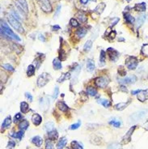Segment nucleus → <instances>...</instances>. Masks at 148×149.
Instances as JSON below:
<instances>
[{"mask_svg":"<svg viewBox=\"0 0 148 149\" xmlns=\"http://www.w3.org/2000/svg\"><path fill=\"white\" fill-rule=\"evenodd\" d=\"M1 34L2 35L3 34V35L7 36L8 37H10V38L15 40V41H21V39L20 38V37L12 32V30L8 27L7 23H5L4 21L1 22Z\"/></svg>","mask_w":148,"mask_h":149,"instance_id":"1","label":"nucleus"},{"mask_svg":"<svg viewBox=\"0 0 148 149\" xmlns=\"http://www.w3.org/2000/svg\"><path fill=\"white\" fill-rule=\"evenodd\" d=\"M8 21L16 31H18L20 33H24V28H23L21 23H20V20H17L16 18H15L12 15H10L8 16Z\"/></svg>","mask_w":148,"mask_h":149,"instance_id":"2","label":"nucleus"},{"mask_svg":"<svg viewBox=\"0 0 148 149\" xmlns=\"http://www.w3.org/2000/svg\"><path fill=\"white\" fill-rule=\"evenodd\" d=\"M51 79V76L47 73H42L37 79V85L38 87L41 88L46 85Z\"/></svg>","mask_w":148,"mask_h":149,"instance_id":"3","label":"nucleus"},{"mask_svg":"<svg viewBox=\"0 0 148 149\" xmlns=\"http://www.w3.org/2000/svg\"><path fill=\"white\" fill-rule=\"evenodd\" d=\"M138 61L137 58L134 57V56H129L125 60V65L127 68H129V70H134L138 66Z\"/></svg>","mask_w":148,"mask_h":149,"instance_id":"4","label":"nucleus"},{"mask_svg":"<svg viewBox=\"0 0 148 149\" xmlns=\"http://www.w3.org/2000/svg\"><path fill=\"white\" fill-rule=\"evenodd\" d=\"M96 85L99 88H105L109 83V79L108 76H101L96 79Z\"/></svg>","mask_w":148,"mask_h":149,"instance_id":"5","label":"nucleus"},{"mask_svg":"<svg viewBox=\"0 0 148 149\" xmlns=\"http://www.w3.org/2000/svg\"><path fill=\"white\" fill-rule=\"evenodd\" d=\"M39 2H40V6H41V9L45 12L50 13L52 12L53 8L50 3V0H39Z\"/></svg>","mask_w":148,"mask_h":149,"instance_id":"6","label":"nucleus"},{"mask_svg":"<svg viewBox=\"0 0 148 149\" xmlns=\"http://www.w3.org/2000/svg\"><path fill=\"white\" fill-rule=\"evenodd\" d=\"M107 53H108V54L109 56L110 60L112 62H117V59L119 58V56H120L119 52L117 51L116 50H114L113 48H108L107 50Z\"/></svg>","mask_w":148,"mask_h":149,"instance_id":"7","label":"nucleus"},{"mask_svg":"<svg viewBox=\"0 0 148 149\" xmlns=\"http://www.w3.org/2000/svg\"><path fill=\"white\" fill-rule=\"evenodd\" d=\"M134 130H135V126H133L132 128H130L129 130V131L125 134V135L123 137L122 139V144H126L128 143L129 141H130V139H131V135L132 134L134 133Z\"/></svg>","mask_w":148,"mask_h":149,"instance_id":"8","label":"nucleus"},{"mask_svg":"<svg viewBox=\"0 0 148 149\" xmlns=\"http://www.w3.org/2000/svg\"><path fill=\"white\" fill-rule=\"evenodd\" d=\"M138 100L142 102L148 100V88L146 90H141L138 93Z\"/></svg>","mask_w":148,"mask_h":149,"instance_id":"9","label":"nucleus"},{"mask_svg":"<svg viewBox=\"0 0 148 149\" xmlns=\"http://www.w3.org/2000/svg\"><path fill=\"white\" fill-rule=\"evenodd\" d=\"M136 81H137V77L135 76H131L129 77H126L119 80L120 83H134Z\"/></svg>","mask_w":148,"mask_h":149,"instance_id":"10","label":"nucleus"},{"mask_svg":"<svg viewBox=\"0 0 148 149\" xmlns=\"http://www.w3.org/2000/svg\"><path fill=\"white\" fill-rule=\"evenodd\" d=\"M15 1L24 12H29V7H28V3L26 2V0H15Z\"/></svg>","mask_w":148,"mask_h":149,"instance_id":"11","label":"nucleus"},{"mask_svg":"<svg viewBox=\"0 0 148 149\" xmlns=\"http://www.w3.org/2000/svg\"><path fill=\"white\" fill-rule=\"evenodd\" d=\"M32 123L35 126H39L41 123L42 118L38 114H33V116L32 118Z\"/></svg>","mask_w":148,"mask_h":149,"instance_id":"12","label":"nucleus"},{"mask_svg":"<svg viewBox=\"0 0 148 149\" xmlns=\"http://www.w3.org/2000/svg\"><path fill=\"white\" fill-rule=\"evenodd\" d=\"M32 143H34L36 147H41L43 143V139L40 136H35L32 139Z\"/></svg>","mask_w":148,"mask_h":149,"instance_id":"13","label":"nucleus"},{"mask_svg":"<svg viewBox=\"0 0 148 149\" xmlns=\"http://www.w3.org/2000/svg\"><path fill=\"white\" fill-rule=\"evenodd\" d=\"M67 143V139L66 137H63L61 139H59V141L57 143V148L58 149H63L64 147L66 146Z\"/></svg>","mask_w":148,"mask_h":149,"instance_id":"14","label":"nucleus"},{"mask_svg":"<svg viewBox=\"0 0 148 149\" xmlns=\"http://www.w3.org/2000/svg\"><path fill=\"white\" fill-rule=\"evenodd\" d=\"M76 16H77V18L79 19V20H80V22H82V23H85L87 21V15L84 12H79L76 14Z\"/></svg>","mask_w":148,"mask_h":149,"instance_id":"15","label":"nucleus"},{"mask_svg":"<svg viewBox=\"0 0 148 149\" xmlns=\"http://www.w3.org/2000/svg\"><path fill=\"white\" fill-rule=\"evenodd\" d=\"M146 3H138L134 6V9L137 12H145L146 11Z\"/></svg>","mask_w":148,"mask_h":149,"instance_id":"16","label":"nucleus"},{"mask_svg":"<svg viewBox=\"0 0 148 149\" xmlns=\"http://www.w3.org/2000/svg\"><path fill=\"white\" fill-rule=\"evenodd\" d=\"M87 69L89 72H92L95 70V63L92 59H87Z\"/></svg>","mask_w":148,"mask_h":149,"instance_id":"17","label":"nucleus"},{"mask_svg":"<svg viewBox=\"0 0 148 149\" xmlns=\"http://www.w3.org/2000/svg\"><path fill=\"white\" fill-rule=\"evenodd\" d=\"M145 20H146V15H141L140 16H138V20H137V22H136V28L138 29V28H140L143 23L145 22Z\"/></svg>","mask_w":148,"mask_h":149,"instance_id":"18","label":"nucleus"},{"mask_svg":"<svg viewBox=\"0 0 148 149\" xmlns=\"http://www.w3.org/2000/svg\"><path fill=\"white\" fill-rule=\"evenodd\" d=\"M57 107H58L61 111H62V112H67V111L69 109L68 106H67L66 104H65L63 101H61V100L58 101V103H57Z\"/></svg>","mask_w":148,"mask_h":149,"instance_id":"19","label":"nucleus"},{"mask_svg":"<svg viewBox=\"0 0 148 149\" xmlns=\"http://www.w3.org/2000/svg\"><path fill=\"white\" fill-rule=\"evenodd\" d=\"M58 137V133L57 132V130H53L51 131L48 132V138L50 140H55V139H57Z\"/></svg>","mask_w":148,"mask_h":149,"instance_id":"20","label":"nucleus"},{"mask_svg":"<svg viewBox=\"0 0 148 149\" xmlns=\"http://www.w3.org/2000/svg\"><path fill=\"white\" fill-rule=\"evenodd\" d=\"M105 7H106V4H105V3H100V4H98V5L96 6V7L95 8L94 11H95L96 12H97L98 14H101V13L104 12Z\"/></svg>","mask_w":148,"mask_h":149,"instance_id":"21","label":"nucleus"},{"mask_svg":"<svg viewBox=\"0 0 148 149\" xmlns=\"http://www.w3.org/2000/svg\"><path fill=\"white\" fill-rule=\"evenodd\" d=\"M124 19H125V22L128 23V24H134V21H135L134 18L129 13L124 14Z\"/></svg>","mask_w":148,"mask_h":149,"instance_id":"22","label":"nucleus"},{"mask_svg":"<svg viewBox=\"0 0 148 149\" xmlns=\"http://www.w3.org/2000/svg\"><path fill=\"white\" fill-rule=\"evenodd\" d=\"M53 66L55 70H60L62 69V62L59 58H54L53 61Z\"/></svg>","mask_w":148,"mask_h":149,"instance_id":"23","label":"nucleus"},{"mask_svg":"<svg viewBox=\"0 0 148 149\" xmlns=\"http://www.w3.org/2000/svg\"><path fill=\"white\" fill-rule=\"evenodd\" d=\"M105 61H106V55H105V52L104 50H101L100 52V66L103 67L105 64Z\"/></svg>","mask_w":148,"mask_h":149,"instance_id":"24","label":"nucleus"},{"mask_svg":"<svg viewBox=\"0 0 148 149\" xmlns=\"http://www.w3.org/2000/svg\"><path fill=\"white\" fill-rule=\"evenodd\" d=\"M129 102L130 101H128V102H121V103H119L117 105H115V109L117 110H123L124 109H125L129 104Z\"/></svg>","mask_w":148,"mask_h":149,"instance_id":"25","label":"nucleus"},{"mask_svg":"<svg viewBox=\"0 0 148 149\" xmlns=\"http://www.w3.org/2000/svg\"><path fill=\"white\" fill-rule=\"evenodd\" d=\"M20 110H21V112H22L23 114L28 113V112H29V104L26 103V102H24V101L21 102V103H20Z\"/></svg>","mask_w":148,"mask_h":149,"instance_id":"26","label":"nucleus"},{"mask_svg":"<svg viewBox=\"0 0 148 149\" xmlns=\"http://www.w3.org/2000/svg\"><path fill=\"white\" fill-rule=\"evenodd\" d=\"M145 114H146V111H140V112H138V113L134 114L133 116H131V118L134 119L133 121H137L138 119L142 118Z\"/></svg>","mask_w":148,"mask_h":149,"instance_id":"27","label":"nucleus"},{"mask_svg":"<svg viewBox=\"0 0 148 149\" xmlns=\"http://www.w3.org/2000/svg\"><path fill=\"white\" fill-rule=\"evenodd\" d=\"M11 123H12V118H11L10 116H9V117L6 118L4 119L3 123L2 124V129H6V128L9 127V126H10V125H11Z\"/></svg>","mask_w":148,"mask_h":149,"instance_id":"28","label":"nucleus"},{"mask_svg":"<svg viewBox=\"0 0 148 149\" xmlns=\"http://www.w3.org/2000/svg\"><path fill=\"white\" fill-rule=\"evenodd\" d=\"M87 33V30L85 29V28H81L79 30H77L76 32V35L79 37V38H82V37H84Z\"/></svg>","mask_w":148,"mask_h":149,"instance_id":"29","label":"nucleus"},{"mask_svg":"<svg viewBox=\"0 0 148 149\" xmlns=\"http://www.w3.org/2000/svg\"><path fill=\"white\" fill-rule=\"evenodd\" d=\"M45 129L46 131H51V130H54V123L53 122H48L45 124Z\"/></svg>","mask_w":148,"mask_h":149,"instance_id":"30","label":"nucleus"},{"mask_svg":"<svg viewBox=\"0 0 148 149\" xmlns=\"http://www.w3.org/2000/svg\"><path fill=\"white\" fill-rule=\"evenodd\" d=\"M98 103L100 104V105H102L103 106H105V108H108L111 106V102L108 100H105V99H100L98 101Z\"/></svg>","mask_w":148,"mask_h":149,"instance_id":"31","label":"nucleus"},{"mask_svg":"<svg viewBox=\"0 0 148 149\" xmlns=\"http://www.w3.org/2000/svg\"><path fill=\"white\" fill-rule=\"evenodd\" d=\"M29 122H28L27 120H24V121H22V122L20 123L19 128H20V130H27L28 127H29Z\"/></svg>","mask_w":148,"mask_h":149,"instance_id":"32","label":"nucleus"},{"mask_svg":"<svg viewBox=\"0 0 148 149\" xmlns=\"http://www.w3.org/2000/svg\"><path fill=\"white\" fill-rule=\"evenodd\" d=\"M70 77V72L65 73V74H62V76H61V77L58 79V83L63 82V81H65V80L68 79Z\"/></svg>","mask_w":148,"mask_h":149,"instance_id":"33","label":"nucleus"},{"mask_svg":"<svg viewBox=\"0 0 148 149\" xmlns=\"http://www.w3.org/2000/svg\"><path fill=\"white\" fill-rule=\"evenodd\" d=\"M87 92L88 93L89 95L95 97L97 94V90L95 88H93V87H88L87 88Z\"/></svg>","mask_w":148,"mask_h":149,"instance_id":"34","label":"nucleus"},{"mask_svg":"<svg viewBox=\"0 0 148 149\" xmlns=\"http://www.w3.org/2000/svg\"><path fill=\"white\" fill-rule=\"evenodd\" d=\"M35 73V67L33 65H29V67H28V69H27V74L29 76H33Z\"/></svg>","mask_w":148,"mask_h":149,"instance_id":"35","label":"nucleus"},{"mask_svg":"<svg viewBox=\"0 0 148 149\" xmlns=\"http://www.w3.org/2000/svg\"><path fill=\"white\" fill-rule=\"evenodd\" d=\"M71 147L73 149H84L82 144H80L77 141H72L71 142Z\"/></svg>","mask_w":148,"mask_h":149,"instance_id":"36","label":"nucleus"},{"mask_svg":"<svg viewBox=\"0 0 148 149\" xmlns=\"http://www.w3.org/2000/svg\"><path fill=\"white\" fill-rule=\"evenodd\" d=\"M13 138H15V139H22V137L24 136V130H20V131L17 132V133H12L11 135Z\"/></svg>","mask_w":148,"mask_h":149,"instance_id":"37","label":"nucleus"},{"mask_svg":"<svg viewBox=\"0 0 148 149\" xmlns=\"http://www.w3.org/2000/svg\"><path fill=\"white\" fill-rule=\"evenodd\" d=\"M91 46H92V41H87L86 43H85V45H84V51H89L91 49Z\"/></svg>","mask_w":148,"mask_h":149,"instance_id":"38","label":"nucleus"},{"mask_svg":"<svg viewBox=\"0 0 148 149\" xmlns=\"http://www.w3.org/2000/svg\"><path fill=\"white\" fill-rule=\"evenodd\" d=\"M67 56V54H66V52L63 50V49H61V50H60V52H59V58H60V60H61V61L66 60Z\"/></svg>","mask_w":148,"mask_h":149,"instance_id":"39","label":"nucleus"},{"mask_svg":"<svg viewBox=\"0 0 148 149\" xmlns=\"http://www.w3.org/2000/svg\"><path fill=\"white\" fill-rule=\"evenodd\" d=\"M53 148H54V144L50 139L45 142V149H53Z\"/></svg>","mask_w":148,"mask_h":149,"instance_id":"40","label":"nucleus"},{"mask_svg":"<svg viewBox=\"0 0 148 149\" xmlns=\"http://www.w3.org/2000/svg\"><path fill=\"white\" fill-rule=\"evenodd\" d=\"M70 25H71L72 27H74V28H76V27H78V26L79 25V23L78 22V20H76V19H75V18L70 19Z\"/></svg>","mask_w":148,"mask_h":149,"instance_id":"41","label":"nucleus"},{"mask_svg":"<svg viewBox=\"0 0 148 149\" xmlns=\"http://www.w3.org/2000/svg\"><path fill=\"white\" fill-rule=\"evenodd\" d=\"M142 54L146 57H148V44H146L142 48Z\"/></svg>","mask_w":148,"mask_h":149,"instance_id":"42","label":"nucleus"},{"mask_svg":"<svg viewBox=\"0 0 148 149\" xmlns=\"http://www.w3.org/2000/svg\"><path fill=\"white\" fill-rule=\"evenodd\" d=\"M110 124L113 125L115 127H120V126H121V122H120V121H118V120H115L114 119L113 121H111Z\"/></svg>","mask_w":148,"mask_h":149,"instance_id":"43","label":"nucleus"},{"mask_svg":"<svg viewBox=\"0 0 148 149\" xmlns=\"http://www.w3.org/2000/svg\"><path fill=\"white\" fill-rule=\"evenodd\" d=\"M22 118V116L20 114H16L14 117V120H13V122L15 123H18L19 122V120H20Z\"/></svg>","mask_w":148,"mask_h":149,"instance_id":"44","label":"nucleus"},{"mask_svg":"<svg viewBox=\"0 0 148 149\" xmlns=\"http://www.w3.org/2000/svg\"><path fill=\"white\" fill-rule=\"evenodd\" d=\"M58 94H59V88H58V87H55V88H54V92H53V99H56V98L58 97Z\"/></svg>","mask_w":148,"mask_h":149,"instance_id":"45","label":"nucleus"},{"mask_svg":"<svg viewBox=\"0 0 148 149\" xmlns=\"http://www.w3.org/2000/svg\"><path fill=\"white\" fill-rule=\"evenodd\" d=\"M3 67L6 70H7V71H14L13 67L11 66L10 64H4Z\"/></svg>","mask_w":148,"mask_h":149,"instance_id":"46","label":"nucleus"},{"mask_svg":"<svg viewBox=\"0 0 148 149\" xmlns=\"http://www.w3.org/2000/svg\"><path fill=\"white\" fill-rule=\"evenodd\" d=\"M80 125H81V123L79 122V123H75V124L71 125L70 128V130H76V129H78V128L80 126Z\"/></svg>","mask_w":148,"mask_h":149,"instance_id":"47","label":"nucleus"},{"mask_svg":"<svg viewBox=\"0 0 148 149\" xmlns=\"http://www.w3.org/2000/svg\"><path fill=\"white\" fill-rule=\"evenodd\" d=\"M11 13H12L11 15H13V16H14L15 18H16V19H17V20H20V15L18 14V13H17L16 12H15V11H12V12H11Z\"/></svg>","mask_w":148,"mask_h":149,"instance_id":"48","label":"nucleus"},{"mask_svg":"<svg viewBox=\"0 0 148 149\" xmlns=\"http://www.w3.org/2000/svg\"><path fill=\"white\" fill-rule=\"evenodd\" d=\"M60 11H61V6L58 5V7H57V9H56V12H55V14H54V17H55V18H57V16L58 15Z\"/></svg>","mask_w":148,"mask_h":149,"instance_id":"49","label":"nucleus"},{"mask_svg":"<svg viewBox=\"0 0 148 149\" xmlns=\"http://www.w3.org/2000/svg\"><path fill=\"white\" fill-rule=\"evenodd\" d=\"M15 146V142H13V141H10V142L8 143V147H7V148L11 149V148L14 147Z\"/></svg>","mask_w":148,"mask_h":149,"instance_id":"50","label":"nucleus"},{"mask_svg":"<svg viewBox=\"0 0 148 149\" xmlns=\"http://www.w3.org/2000/svg\"><path fill=\"white\" fill-rule=\"evenodd\" d=\"M108 36L110 37L111 39H114V38H115V36H116V32H115V31L111 32L110 34L108 35Z\"/></svg>","mask_w":148,"mask_h":149,"instance_id":"51","label":"nucleus"},{"mask_svg":"<svg viewBox=\"0 0 148 149\" xmlns=\"http://www.w3.org/2000/svg\"><path fill=\"white\" fill-rule=\"evenodd\" d=\"M25 96H26V97L29 99L30 101H32V95L30 94L29 92H26L25 93Z\"/></svg>","mask_w":148,"mask_h":149,"instance_id":"52","label":"nucleus"},{"mask_svg":"<svg viewBox=\"0 0 148 149\" xmlns=\"http://www.w3.org/2000/svg\"><path fill=\"white\" fill-rule=\"evenodd\" d=\"M58 29H60V26H58V25H54V26L52 27L53 31H58Z\"/></svg>","mask_w":148,"mask_h":149,"instance_id":"53","label":"nucleus"},{"mask_svg":"<svg viewBox=\"0 0 148 149\" xmlns=\"http://www.w3.org/2000/svg\"><path fill=\"white\" fill-rule=\"evenodd\" d=\"M118 22H119V18H115V19H114V20L112 22V26L116 25Z\"/></svg>","mask_w":148,"mask_h":149,"instance_id":"54","label":"nucleus"},{"mask_svg":"<svg viewBox=\"0 0 148 149\" xmlns=\"http://www.w3.org/2000/svg\"><path fill=\"white\" fill-rule=\"evenodd\" d=\"M108 149H119V148H118V147L116 146L115 144H113V145H110Z\"/></svg>","mask_w":148,"mask_h":149,"instance_id":"55","label":"nucleus"},{"mask_svg":"<svg viewBox=\"0 0 148 149\" xmlns=\"http://www.w3.org/2000/svg\"><path fill=\"white\" fill-rule=\"evenodd\" d=\"M39 40H41V41H45V38L44 37L43 35H39Z\"/></svg>","mask_w":148,"mask_h":149,"instance_id":"56","label":"nucleus"},{"mask_svg":"<svg viewBox=\"0 0 148 149\" xmlns=\"http://www.w3.org/2000/svg\"><path fill=\"white\" fill-rule=\"evenodd\" d=\"M88 1H89V0H80V2H81L82 4H87L88 3Z\"/></svg>","mask_w":148,"mask_h":149,"instance_id":"57","label":"nucleus"},{"mask_svg":"<svg viewBox=\"0 0 148 149\" xmlns=\"http://www.w3.org/2000/svg\"><path fill=\"white\" fill-rule=\"evenodd\" d=\"M121 90H122L123 92H128L127 88H126L125 86H122V87H121Z\"/></svg>","mask_w":148,"mask_h":149,"instance_id":"58","label":"nucleus"},{"mask_svg":"<svg viewBox=\"0 0 148 149\" xmlns=\"http://www.w3.org/2000/svg\"><path fill=\"white\" fill-rule=\"evenodd\" d=\"M140 91H141V90H136V91H133V92H132V94H133V95L138 94V92H139Z\"/></svg>","mask_w":148,"mask_h":149,"instance_id":"59","label":"nucleus"},{"mask_svg":"<svg viewBox=\"0 0 148 149\" xmlns=\"http://www.w3.org/2000/svg\"><path fill=\"white\" fill-rule=\"evenodd\" d=\"M126 1H127L128 3H129V2H130V1H131V0H126Z\"/></svg>","mask_w":148,"mask_h":149,"instance_id":"60","label":"nucleus"}]
</instances>
